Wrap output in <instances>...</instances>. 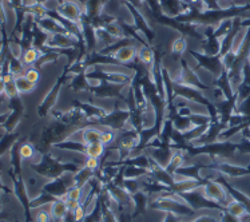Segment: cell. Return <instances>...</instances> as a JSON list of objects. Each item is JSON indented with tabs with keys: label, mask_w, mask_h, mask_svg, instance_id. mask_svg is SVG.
I'll return each mask as SVG.
<instances>
[{
	"label": "cell",
	"mask_w": 250,
	"mask_h": 222,
	"mask_svg": "<svg viewBox=\"0 0 250 222\" xmlns=\"http://www.w3.org/2000/svg\"><path fill=\"white\" fill-rule=\"evenodd\" d=\"M202 193L206 198H209L210 201L215 202L218 205H224V206H226V203L233 198V197H230L226 187L218 181L205 182L202 186Z\"/></svg>",
	"instance_id": "6da1fadb"
},
{
	"label": "cell",
	"mask_w": 250,
	"mask_h": 222,
	"mask_svg": "<svg viewBox=\"0 0 250 222\" xmlns=\"http://www.w3.org/2000/svg\"><path fill=\"white\" fill-rule=\"evenodd\" d=\"M179 196L182 197V200H184L194 212H198V210H202V209H211V210L221 209V205H218V203H215V202L213 201H210L209 198L205 197L204 193H199L198 189L188 191V193H182V194H179Z\"/></svg>",
	"instance_id": "7a4b0ae2"
},
{
	"label": "cell",
	"mask_w": 250,
	"mask_h": 222,
	"mask_svg": "<svg viewBox=\"0 0 250 222\" xmlns=\"http://www.w3.org/2000/svg\"><path fill=\"white\" fill-rule=\"evenodd\" d=\"M56 14H59L62 18L74 21V23H78L82 19V8L77 0H63V3L59 5V8L56 11Z\"/></svg>",
	"instance_id": "3957f363"
},
{
	"label": "cell",
	"mask_w": 250,
	"mask_h": 222,
	"mask_svg": "<svg viewBox=\"0 0 250 222\" xmlns=\"http://www.w3.org/2000/svg\"><path fill=\"white\" fill-rule=\"evenodd\" d=\"M130 118V111L128 110H117L114 113L107 114L104 118L99 119L101 121V124L106 126V127H110V129H122L125 127V123L126 121Z\"/></svg>",
	"instance_id": "277c9868"
},
{
	"label": "cell",
	"mask_w": 250,
	"mask_h": 222,
	"mask_svg": "<svg viewBox=\"0 0 250 222\" xmlns=\"http://www.w3.org/2000/svg\"><path fill=\"white\" fill-rule=\"evenodd\" d=\"M137 54H138V50L135 48V46L133 44H125L121 48H118L117 51L112 54V58L119 63H126L133 62L134 59L137 58Z\"/></svg>",
	"instance_id": "5b68a950"
},
{
	"label": "cell",
	"mask_w": 250,
	"mask_h": 222,
	"mask_svg": "<svg viewBox=\"0 0 250 222\" xmlns=\"http://www.w3.org/2000/svg\"><path fill=\"white\" fill-rule=\"evenodd\" d=\"M62 83H63V81H58L56 82V84L52 87V90L50 91V93L47 94V97L44 98V101L42 102V104L39 106V114L41 115H46L48 111H50V109H51L52 106L55 104L56 102V99H58V94H59V90H61V86H62Z\"/></svg>",
	"instance_id": "8992f818"
},
{
	"label": "cell",
	"mask_w": 250,
	"mask_h": 222,
	"mask_svg": "<svg viewBox=\"0 0 250 222\" xmlns=\"http://www.w3.org/2000/svg\"><path fill=\"white\" fill-rule=\"evenodd\" d=\"M75 104L79 107V110H82L87 119H98L99 121V119L104 118L107 115L106 110L97 107V106H92L90 103H79V102H77Z\"/></svg>",
	"instance_id": "52a82bcc"
},
{
	"label": "cell",
	"mask_w": 250,
	"mask_h": 222,
	"mask_svg": "<svg viewBox=\"0 0 250 222\" xmlns=\"http://www.w3.org/2000/svg\"><path fill=\"white\" fill-rule=\"evenodd\" d=\"M50 212H51L52 218H54L55 221L62 222L63 221V218L66 217L67 214L70 213V210H68V207H67L66 201H63V200H55V201L51 203Z\"/></svg>",
	"instance_id": "ba28073f"
},
{
	"label": "cell",
	"mask_w": 250,
	"mask_h": 222,
	"mask_svg": "<svg viewBox=\"0 0 250 222\" xmlns=\"http://www.w3.org/2000/svg\"><path fill=\"white\" fill-rule=\"evenodd\" d=\"M82 135H81V142H83L84 145H90V143H94V142H99L101 141V137H102V130H99L98 127H86L83 129Z\"/></svg>",
	"instance_id": "9c48e42d"
},
{
	"label": "cell",
	"mask_w": 250,
	"mask_h": 222,
	"mask_svg": "<svg viewBox=\"0 0 250 222\" xmlns=\"http://www.w3.org/2000/svg\"><path fill=\"white\" fill-rule=\"evenodd\" d=\"M225 210L226 212H229L230 214H233V216H235V217L238 218H242L245 214H248L249 213V210H248V207L242 203V202L237 201V200H234V198H231L228 203H226V206H225Z\"/></svg>",
	"instance_id": "30bf717a"
},
{
	"label": "cell",
	"mask_w": 250,
	"mask_h": 222,
	"mask_svg": "<svg viewBox=\"0 0 250 222\" xmlns=\"http://www.w3.org/2000/svg\"><path fill=\"white\" fill-rule=\"evenodd\" d=\"M42 54L39 51V48H36V47H30V48H26L24 51H23V55H21V63L24 64V67L26 66H34L35 63H38V61L41 59Z\"/></svg>",
	"instance_id": "8fae6325"
},
{
	"label": "cell",
	"mask_w": 250,
	"mask_h": 222,
	"mask_svg": "<svg viewBox=\"0 0 250 222\" xmlns=\"http://www.w3.org/2000/svg\"><path fill=\"white\" fill-rule=\"evenodd\" d=\"M184 161L185 157L184 154H182V151H174L171 160L168 162V165L166 166V171H167L168 174H171V176L174 177V174L178 171V169H181V167L184 166Z\"/></svg>",
	"instance_id": "7c38bea8"
},
{
	"label": "cell",
	"mask_w": 250,
	"mask_h": 222,
	"mask_svg": "<svg viewBox=\"0 0 250 222\" xmlns=\"http://www.w3.org/2000/svg\"><path fill=\"white\" fill-rule=\"evenodd\" d=\"M104 151H106V145L99 141V142H94V143L86 145L84 155H86V157H92V158H98V160H99L101 157H103Z\"/></svg>",
	"instance_id": "4fadbf2b"
},
{
	"label": "cell",
	"mask_w": 250,
	"mask_h": 222,
	"mask_svg": "<svg viewBox=\"0 0 250 222\" xmlns=\"http://www.w3.org/2000/svg\"><path fill=\"white\" fill-rule=\"evenodd\" d=\"M173 126L174 129L177 130L178 133H182V134L194 127V124L190 121L189 117H181V115H177V117L174 118Z\"/></svg>",
	"instance_id": "5bb4252c"
},
{
	"label": "cell",
	"mask_w": 250,
	"mask_h": 222,
	"mask_svg": "<svg viewBox=\"0 0 250 222\" xmlns=\"http://www.w3.org/2000/svg\"><path fill=\"white\" fill-rule=\"evenodd\" d=\"M137 58H138V61L142 63L145 67L146 66H151L154 62V52L148 46H142L138 50Z\"/></svg>",
	"instance_id": "9a60e30c"
},
{
	"label": "cell",
	"mask_w": 250,
	"mask_h": 222,
	"mask_svg": "<svg viewBox=\"0 0 250 222\" xmlns=\"http://www.w3.org/2000/svg\"><path fill=\"white\" fill-rule=\"evenodd\" d=\"M92 178H94V171L87 169V167L79 169L77 171V176H75V186L84 187L88 182L91 181Z\"/></svg>",
	"instance_id": "2e32d148"
},
{
	"label": "cell",
	"mask_w": 250,
	"mask_h": 222,
	"mask_svg": "<svg viewBox=\"0 0 250 222\" xmlns=\"http://www.w3.org/2000/svg\"><path fill=\"white\" fill-rule=\"evenodd\" d=\"M15 83H16V87H18V91H19V94L32 93V91H34V90H35V87H36L35 83L30 82V81H28V79H27L24 75L16 77L15 78Z\"/></svg>",
	"instance_id": "e0dca14e"
},
{
	"label": "cell",
	"mask_w": 250,
	"mask_h": 222,
	"mask_svg": "<svg viewBox=\"0 0 250 222\" xmlns=\"http://www.w3.org/2000/svg\"><path fill=\"white\" fill-rule=\"evenodd\" d=\"M133 201H134V207H137L135 210V214H139V213L145 212L146 209V205H147V194L143 190L137 191L135 194H133Z\"/></svg>",
	"instance_id": "ac0fdd59"
},
{
	"label": "cell",
	"mask_w": 250,
	"mask_h": 222,
	"mask_svg": "<svg viewBox=\"0 0 250 222\" xmlns=\"http://www.w3.org/2000/svg\"><path fill=\"white\" fill-rule=\"evenodd\" d=\"M58 149H64V150H71L75 153H84L86 145L83 142H78V141H67V142H62L55 145Z\"/></svg>",
	"instance_id": "d6986e66"
},
{
	"label": "cell",
	"mask_w": 250,
	"mask_h": 222,
	"mask_svg": "<svg viewBox=\"0 0 250 222\" xmlns=\"http://www.w3.org/2000/svg\"><path fill=\"white\" fill-rule=\"evenodd\" d=\"M19 155H21V160L31 161L35 157V147L28 142H26V143L19 146Z\"/></svg>",
	"instance_id": "ffe728a7"
},
{
	"label": "cell",
	"mask_w": 250,
	"mask_h": 222,
	"mask_svg": "<svg viewBox=\"0 0 250 222\" xmlns=\"http://www.w3.org/2000/svg\"><path fill=\"white\" fill-rule=\"evenodd\" d=\"M67 200H71V201H82L83 200V187L81 186H72L67 190L66 194V201Z\"/></svg>",
	"instance_id": "44dd1931"
},
{
	"label": "cell",
	"mask_w": 250,
	"mask_h": 222,
	"mask_svg": "<svg viewBox=\"0 0 250 222\" xmlns=\"http://www.w3.org/2000/svg\"><path fill=\"white\" fill-rule=\"evenodd\" d=\"M4 97L7 99H14L16 97H19V91H18V87H16L15 79L4 84Z\"/></svg>",
	"instance_id": "7402d4cb"
},
{
	"label": "cell",
	"mask_w": 250,
	"mask_h": 222,
	"mask_svg": "<svg viewBox=\"0 0 250 222\" xmlns=\"http://www.w3.org/2000/svg\"><path fill=\"white\" fill-rule=\"evenodd\" d=\"M186 50V40L184 38H178L173 41V46H171V51L175 54V55H181L182 52H185Z\"/></svg>",
	"instance_id": "603a6c76"
},
{
	"label": "cell",
	"mask_w": 250,
	"mask_h": 222,
	"mask_svg": "<svg viewBox=\"0 0 250 222\" xmlns=\"http://www.w3.org/2000/svg\"><path fill=\"white\" fill-rule=\"evenodd\" d=\"M24 77L32 83H38L41 81V73H39V70L35 67H31V68H27L26 71H24Z\"/></svg>",
	"instance_id": "cb8c5ba5"
},
{
	"label": "cell",
	"mask_w": 250,
	"mask_h": 222,
	"mask_svg": "<svg viewBox=\"0 0 250 222\" xmlns=\"http://www.w3.org/2000/svg\"><path fill=\"white\" fill-rule=\"evenodd\" d=\"M51 221H52L51 212H47V210H44L43 207H41V209H39V212L36 213L35 222H51Z\"/></svg>",
	"instance_id": "d4e9b609"
},
{
	"label": "cell",
	"mask_w": 250,
	"mask_h": 222,
	"mask_svg": "<svg viewBox=\"0 0 250 222\" xmlns=\"http://www.w3.org/2000/svg\"><path fill=\"white\" fill-rule=\"evenodd\" d=\"M115 140V134H114V131L112 130H104L102 131V137H101V142L104 143V145H110Z\"/></svg>",
	"instance_id": "484cf974"
},
{
	"label": "cell",
	"mask_w": 250,
	"mask_h": 222,
	"mask_svg": "<svg viewBox=\"0 0 250 222\" xmlns=\"http://www.w3.org/2000/svg\"><path fill=\"white\" fill-rule=\"evenodd\" d=\"M74 217H75V220H77L78 222H83V220L86 218V214H87V209L84 206H83L82 203L79 205V206L74 210Z\"/></svg>",
	"instance_id": "4316f807"
},
{
	"label": "cell",
	"mask_w": 250,
	"mask_h": 222,
	"mask_svg": "<svg viewBox=\"0 0 250 222\" xmlns=\"http://www.w3.org/2000/svg\"><path fill=\"white\" fill-rule=\"evenodd\" d=\"M220 222H242V220L238 217H235V216H233V214H230L229 212H226V210H224V212H221L220 214Z\"/></svg>",
	"instance_id": "83f0119b"
},
{
	"label": "cell",
	"mask_w": 250,
	"mask_h": 222,
	"mask_svg": "<svg viewBox=\"0 0 250 222\" xmlns=\"http://www.w3.org/2000/svg\"><path fill=\"white\" fill-rule=\"evenodd\" d=\"M84 167H87V169H90L92 171H97L99 169V160L98 158H92V157H86Z\"/></svg>",
	"instance_id": "f1b7e54d"
},
{
	"label": "cell",
	"mask_w": 250,
	"mask_h": 222,
	"mask_svg": "<svg viewBox=\"0 0 250 222\" xmlns=\"http://www.w3.org/2000/svg\"><path fill=\"white\" fill-rule=\"evenodd\" d=\"M193 222H220V220L213 216H199Z\"/></svg>",
	"instance_id": "f546056e"
},
{
	"label": "cell",
	"mask_w": 250,
	"mask_h": 222,
	"mask_svg": "<svg viewBox=\"0 0 250 222\" xmlns=\"http://www.w3.org/2000/svg\"><path fill=\"white\" fill-rule=\"evenodd\" d=\"M181 218L182 217L175 216V214H173V213H167V214H166V217H165L164 222H181L182 221Z\"/></svg>",
	"instance_id": "4dcf8cb0"
},
{
	"label": "cell",
	"mask_w": 250,
	"mask_h": 222,
	"mask_svg": "<svg viewBox=\"0 0 250 222\" xmlns=\"http://www.w3.org/2000/svg\"><path fill=\"white\" fill-rule=\"evenodd\" d=\"M66 205H67V207H68V210H70V212H71V213H74V210H75V209H77V207L79 206V205H81V202H79V201H71V200H67Z\"/></svg>",
	"instance_id": "1f68e13d"
},
{
	"label": "cell",
	"mask_w": 250,
	"mask_h": 222,
	"mask_svg": "<svg viewBox=\"0 0 250 222\" xmlns=\"http://www.w3.org/2000/svg\"><path fill=\"white\" fill-rule=\"evenodd\" d=\"M8 117H10V113L1 114V115H0V124H4V122L8 119Z\"/></svg>",
	"instance_id": "d6a6232c"
},
{
	"label": "cell",
	"mask_w": 250,
	"mask_h": 222,
	"mask_svg": "<svg viewBox=\"0 0 250 222\" xmlns=\"http://www.w3.org/2000/svg\"><path fill=\"white\" fill-rule=\"evenodd\" d=\"M4 95V83H3V79L0 77V97Z\"/></svg>",
	"instance_id": "836d02e7"
},
{
	"label": "cell",
	"mask_w": 250,
	"mask_h": 222,
	"mask_svg": "<svg viewBox=\"0 0 250 222\" xmlns=\"http://www.w3.org/2000/svg\"><path fill=\"white\" fill-rule=\"evenodd\" d=\"M190 3H193V4H197V3H199L201 0H189Z\"/></svg>",
	"instance_id": "e575fe53"
},
{
	"label": "cell",
	"mask_w": 250,
	"mask_h": 222,
	"mask_svg": "<svg viewBox=\"0 0 250 222\" xmlns=\"http://www.w3.org/2000/svg\"><path fill=\"white\" fill-rule=\"evenodd\" d=\"M181 222H185V221H181Z\"/></svg>",
	"instance_id": "d590c367"
}]
</instances>
